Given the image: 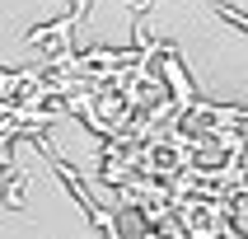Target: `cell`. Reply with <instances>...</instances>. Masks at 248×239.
Wrapping results in <instances>:
<instances>
[{
  "label": "cell",
  "mask_w": 248,
  "mask_h": 239,
  "mask_svg": "<svg viewBox=\"0 0 248 239\" xmlns=\"http://www.w3.org/2000/svg\"><path fill=\"white\" fill-rule=\"evenodd\" d=\"M220 19H230V24H234V28H244V33H248V14L230 10V5H220Z\"/></svg>",
  "instance_id": "cell-1"
}]
</instances>
